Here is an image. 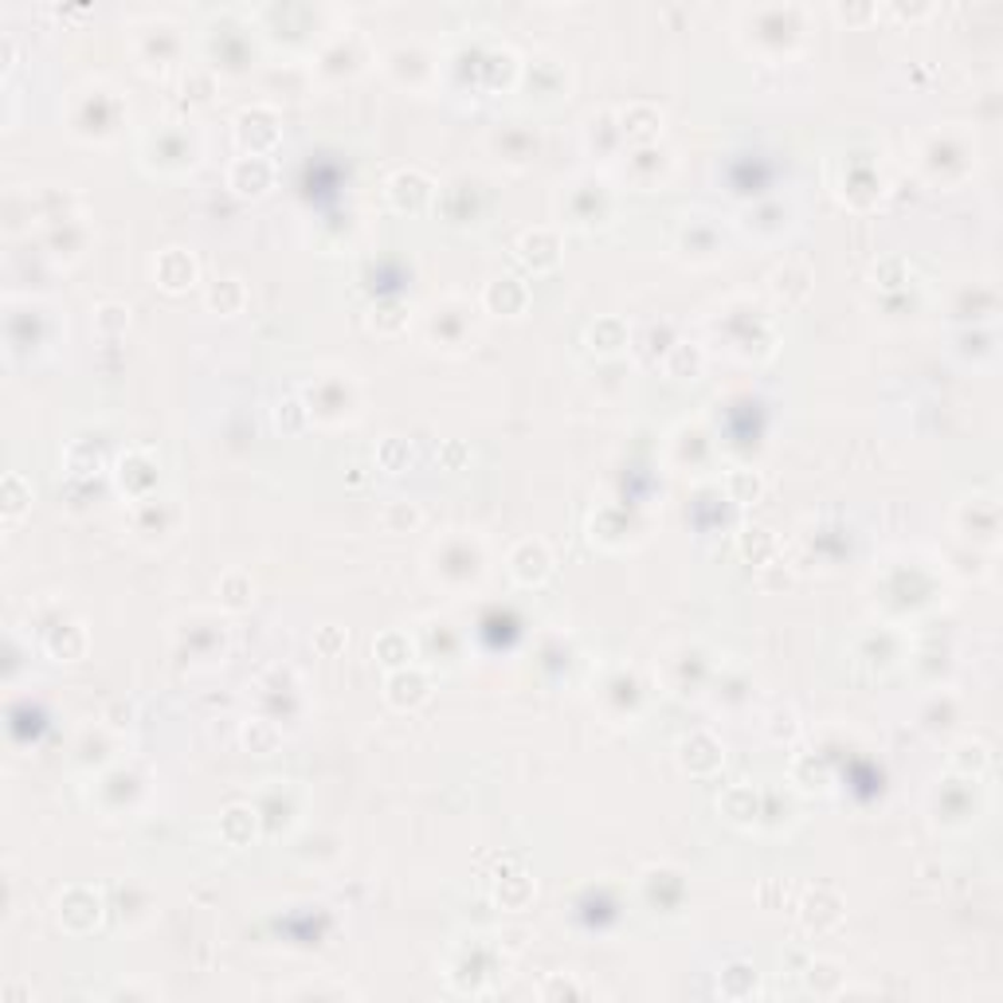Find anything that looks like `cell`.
Returning <instances> with one entry per match:
<instances>
[{"instance_id": "obj_38", "label": "cell", "mask_w": 1003, "mask_h": 1003, "mask_svg": "<svg viewBox=\"0 0 1003 1003\" xmlns=\"http://www.w3.org/2000/svg\"><path fill=\"white\" fill-rule=\"evenodd\" d=\"M722 812L730 823H741V828H753V823H761V796H756L753 788H730L722 796Z\"/></svg>"}, {"instance_id": "obj_32", "label": "cell", "mask_w": 1003, "mask_h": 1003, "mask_svg": "<svg viewBox=\"0 0 1003 1003\" xmlns=\"http://www.w3.org/2000/svg\"><path fill=\"white\" fill-rule=\"evenodd\" d=\"M153 274H158V282L166 287V291H184V287L197 282V259H192L189 251H181V248H169V251H161L158 255Z\"/></svg>"}, {"instance_id": "obj_17", "label": "cell", "mask_w": 1003, "mask_h": 1003, "mask_svg": "<svg viewBox=\"0 0 1003 1003\" xmlns=\"http://www.w3.org/2000/svg\"><path fill=\"white\" fill-rule=\"evenodd\" d=\"M59 925L67 929V933H91L94 925L102 921V897L94 894V890L87 886H71L63 897H59Z\"/></svg>"}, {"instance_id": "obj_34", "label": "cell", "mask_w": 1003, "mask_h": 1003, "mask_svg": "<svg viewBox=\"0 0 1003 1003\" xmlns=\"http://www.w3.org/2000/svg\"><path fill=\"white\" fill-rule=\"evenodd\" d=\"M604 702H628V718H635L639 710H643V702H648V686H643V679H639V671H631V666H623V671H615L612 679L604 682Z\"/></svg>"}, {"instance_id": "obj_14", "label": "cell", "mask_w": 1003, "mask_h": 1003, "mask_svg": "<svg viewBox=\"0 0 1003 1003\" xmlns=\"http://www.w3.org/2000/svg\"><path fill=\"white\" fill-rule=\"evenodd\" d=\"M181 525V506L173 498H141L133 506V533L141 541H169Z\"/></svg>"}, {"instance_id": "obj_21", "label": "cell", "mask_w": 1003, "mask_h": 1003, "mask_svg": "<svg viewBox=\"0 0 1003 1003\" xmlns=\"http://www.w3.org/2000/svg\"><path fill=\"white\" fill-rule=\"evenodd\" d=\"M549 572H553V556H549L545 541H522V545L510 553V576H514L522 589L545 584Z\"/></svg>"}, {"instance_id": "obj_42", "label": "cell", "mask_w": 1003, "mask_h": 1003, "mask_svg": "<svg viewBox=\"0 0 1003 1003\" xmlns=\"http://www.w3.org/2000/svg\"><path fill=\"white\" fill-rule=\"evenodd\" d=\"M243 299H248V291H243L240 279H217L208 287V307L220 310V314H235L243 307Z\"/></svg>"}, {"instance_id": "obj_23", "label": "cell", "mask_w": 1003, "mask_h": 1003, "mask_svg": "<svg viewBox=\"0 0 1003 1003\" xmlns=\"http://www.w3.org/2000/svg\"><path fill=\"white\" fill-rule=\"evenodd\" d=\"M679 761H682V769H686L690 776H713V772L722 769V761H725L722 741L713 738V733H705V730L690 733V738L682 741V749H679Z\"/></svg>"}, {"instance_id": "obj_12", "label": "cell", "mask_w": 1003, "mask_h": 1003, "mask_svg": "<svg viewBox=\"0 0 1003 1003\" xmlns=\"http://www.w3.org/2000/svg\"><path fill=\"white\" fill-rule=\"evenodd\" d=\"M976 812H980L976 776L945 780V784L937 788V796H933V815H937V823H945V828H964V823L976 820Z\"/></svg>"}, {"instance_id": "obj_25", "label": "cell", "mask_w": 1003, "mask_h": 1003, "mask_svg": "<svg viewBox=\"0 0 1003 1003\" xmlns=\"http://www.w3.org/2000/svg\"><path fill=\"white\" fill-rule=\"evenodd\" d=\"M384 694H389V702L397 705V710H415V705H423L432 698V679H428L415 663L400 666V671H392L389 682H384Z\"/></svg>"}, {"instance_id": "obj_6", "label": "cell", "mask_w": 1003, "mask_h": 1003, "mask_svg": "<svg viewBox=\"0 0 1003 1003\" xmlns=\"http://www.w3.org/2000/svg\"><path fill=\"white\" fill-rule=\"evenodd\" d=\"M302 400H307V412L310 420L318 423H341L349 420V415L357 412V384L345 377H318L314 384H307V392H302Z\"/></svg>"}, {"instance_id": "obj_46", "label": "cell", "mask_w": 1003, "mask_h": 1003, "mask_svg": "<svg viewBox=\"0 0 1003 1003\" xmlns=\"http://www.w3.org/2000/svg\"><path fill=\"white\" fill-rule=\"evenodd\" d=\"M666 373L671 377H698L702 373V349H690L686 341H674L666 353Z\"/></svg>"}, {"instance_id": "obj_30", "label": "cell", "mask_w": 1003, "mask_h": 1003, "mask_svg": "<svg viewBox=\"0 0 1003 1003\" xmlns=\"http://www.w3.org/2000/svg\"><path fill=\"white\" fill-rule=\"evenodd\" d=\"M482 302H487L490 314L518 318V314H525V307H530V287L518 279H494L487 287V294H482Z\"/></svg>"}, {"instance_id": "obj_13", "label": "cell", "mask_w": 1003, "mask_h": 1003, "mask_svg": "<svg viewBox=\"0 0 1003 1003\" xmlns=\"http://www.w3.org/2000/svg\"><path fill=\"white\" fill-rule=\"evenodd\" d=\"M482 197H487V189H482L479 177H471V173L451 177L440 192L443 217H448L451 224H474V220L482 217Z\"/></svg>"}, {"instance_id": "obj_47", "label": "cell", "mask_w": 1003, "mask_h": 1003, "mask_svg": "<svg viewBox=\"0 0 1003 1003\" xmlns=\"http://www.w3.org/2000/svg\"><path fill=\"white\" fill-rule=\"evenodd\" d=\"M987 761H992V756H987V749L980 745V741H964V745H956V753H953V769L961 772V776H980V772L987 769Z\"/></svg>"}, {"instance_id": "obj_9", "label": "cell", "mask_w": 1003, "mask_h": 1003, "mask_svg": "<svg viewBox=\"0 0 1003 1003\" xmlns=\"http://www.w3.org/2000/svg\"><path fill=\"white\" fill-rule=\"evenodd\" d=\"M208 56H212V67L217 71H228V76H243L248 67H255V40H251L248 28H235V24H224V28H212L208 32Z\"/></svg>"}, {"instance_id": "obj_29", "label": "cell", "mask_w": 1003, "mask_h": 1003, "mask_svg": "<svg viewBox=\"0 0 1003 1003\" xmlns=\"http://www.w3.org/2000/svg\"><path fill=\"white\" fill-rule=\"evenodd\" d=\"M620 130L623 141H631V146H655L659 133H663V114L648 102H635V107L620 110Z\"/></svg>"}, {"instance_id": "obj_19", "label": "cell", "mask_w": 1003, "mask_h": 1003, "mask_svg": "<svg viewBox=\"0 0 1003 1003\" xmlns=\"http://www.w3.org/2000/svg\"><path fill=\"white\" fill-rule=\"evenodd\" d=\"M956 530L969 541H976V545H995V538H1000V506H995V498L964 502L961 514H956Z\"/></svg>"}, {"instance_id": "obj_31", "label": "cell", "mask_w": 1003, "mask_h": 1003, "mask_svg": "<svg viewBox=\"0 0 1003 1003\" xmlns=\"http://www.w3.org/2000/svg\"><path fill=\"white\" fill-rule=\"evenodd\" d=\"M518 255H522V263H530L533 271H553L556 259H561V240H556V232H549V228H533V232H525L522 240H518Z\"/></svg>"}, {"instance_id": "obj_44", "label": "cell", "mask_w": 1003, "mask_h": 1003, "mask_svg": "<svg viewBox=\"0 0 1003 1003\" xmlns=\"http://www.w3.org/2000/svg\"><path fill=\"white\" fill-rule=\"evenodd\" d=\"M808 992L815 995H835L843 987V969L835 961H812L808 964Z\"/></svg>"}, {"instance_id": "obj_45", "label": "cell", "mask_w": 1003, "mask_h": 1003, "mask_svg": "<svg viewBox=\"0 0 1003 1003\" xmlns=\"http://www.w3.org/2000/svg\"><path fill=\"white\" fill-rule=\"evenodd\" d=\"M28 502H32V487L17 471L4 474V522H17L28 510Z\"/></svg>"}, {"instance_id": "obj_39", "label": "cell", "mask_w": 1003, "mask_h": 1003, "mask_svg": "<svg viewBox=\"0 0 1003 1003\" xmlns=\"http://www.w3.org/2000/svg\"><path fill=\"white\" fill-rule=\"evenodd\" d=\"M373 651H377V659L389 666V671L412 666V659H415V643H412L408 631H384V635H377Z\"/></svg>"}, {"instance_id": "obj_22", "label": "cell", "mask_w": 1003, "mask_h": 1003, "mask_svg": "<svg viewBox=\"0 0 1003 1003\" xmlns=\"http://www.w3.org/2000/svg\"><path fill=\"white\" fill-rule=\"evenodd\" d=\"M138 56L146 67H169L177 56H181V36L169 20H158V24H146L138 32Z\"/></svg>"}, {"instance_id": "obj_37", "label": "cell", "mask_w": 1003, "mask_h": 1003, "mask_svg": "<svg viewBox=\"0 0 1003 1003\" xmlns=\"http://www.w3.org/2000/svg\"><path fill=\"white\" fill-rule=\"evenodd\" d=\"M584 341L592 345V353L615 357V353H623V349H628V325H623L620 318H600V322L589 325Z\"/></svg>"}, {"instance_id": "obj_4", "label": "cell", "mask_w": 1003, "mask_h": 1003, "mask_svg": "<svg viewBox=\"0 0 1003 1003\" xmlns=\"http://www.w3.org/2000/svg\"><path fill=\"white\" fill-rule=\"evenodd\" d=\"M921 169L933 184H956L972 173V146L964 133L937 130L921 146Z\"/></svg>"}, {"instance_id": "obj_3", "label": "cell", "mask_w": 1003, "mask_h": 1003, "mask_svg": "<svg viewBox=\"0 0 1003 1003\" xmlns=\"http://www.w3.org/2000/svg\"><path fill=\"white\" fill-rule=\"evenodd\" d=\"M615 212V197L608 189L604 177L584 173L569 184L564 192V224L581 228V232H592V228H604Z\"/></svg>"}, {"instance_id": "obj_27", "label": "cell", "mask_w": 1003, "mask_h": 1003, "mask_svg": "<svg viewBox=\"0 0 1003 1003\" xmlns=\"http://www.w3.org/2000/svg\"><path fill=\"white\" fill-rule=\"evenodd\" d=\"M43 648L59 663H79L87 655V628L79 620H56L43 628Z\"/></svg>"}, {"instance_id": "obj_24", "label": "cell", "mask_w": 1003, "mask_h": 1003, "mask_svg": "<svg viewBox=\"0 0 1003 1003\" xmlns=\"http://www.w3.org/2000/svg\"><path fill=\"white\" fill-rule=\"evenodd\" d=\"M158 463H153L146 451H126L122 463H118V482H122L126 498H133V502H141V498H153V490H158Z\"/></svg>"}, {"instance_id": "obj_16", "label": "cell", "mask_w": 1003, "mask_h": 1003, "mask_svg": "<svg viewBox=\"0 0 1003 1003\" xmlns=\"http://www.w3.org/2000/svg\"><path fill=\"white\" fill-rule=\"evenodd\" d=\"M639 894H643V902H648L651 910L674 913L682 902H686V879H682V871H674V866H648L643 879H639Z\"/></svg>"}, {"instance_id": "obj_5", "label": "cell", "mask_w": 1003, "mask_h": 1003, "mask_svg": "<svg viewBox=\"0 0 1003 1003\" xmlns=\"http://www.w3.org/2000/svg\"><path fill=\"white\" fill-rule=\"evenodd\" d=\"M197 153L200 146L189 133V126H161L141 141V158L158 173H184V169L197 166Z\"/></svg>"}, {"instance_id": "obj_43", "label": "cell", "mask_w": 1003, "mask_h": 1003, "mask_svg": "<svg viewBox=\"0 0 1003 1003\" xmlns=\"http://www.w3.org/2000/svg\"><path fill=\"white\" fill-rule=\"evenodd\" d=\"M820 917H828V929L835 925L839 917H843V902H839L831 890H815V894L808 897V910H804L808 929H815V933H820Z\"/></svg>"}, {"instance_id": "obj_40", "label": "cell", "mask_w": 1003, "mask_h": 1003, "mask_svg": "<svg viewBox=\"0 0 1003 1003\" xmlns=\"http://www.w3.org/2000/svg\"><path fill=\"white\" fill-rule=\"evenodd\" d=\"M243 745L251 749V753H259V756H271L274 749L282 745V730H279V722H274V718H251L248 725H243Z\"/></svg>"}, {"instance_id": "obj_8", "label": "cell", "mask_w": 1003, "mask_h": 1003, "mask_svg": "<svg viewBox=\"0 0 1003 1003\" xmlns=\"http://www.w3.org/2000/svg\"><path fill=\"white\" fill-rule=\"evenodd\" d=\"M369 63V40L361 32H345V36H330L318 51L314 67L322 79H353L357 71H365Z\"/></svg>"}, {"instance_id": "obj_10", "label": "cell", "mask_w": 1003, "mask_h": 1003, "mask_svg": "<svg viewBox=\"0 0 1003 1003\" xmlns=\"http://www.w3.org/2000/svg\"><path fill=\"white\" fill-rule=\"evenodd\" d=\"M177 648H181V655L208 659V663L224 659V651H228L224 620H217V615H208V612H197L192 620H184L181 628H177Z\"/></svg>"}, {"instance_id": "obj_11", "label": "cell", "mask_w": 1003, "mask_h": 1003, "mask_svg": "<svg viewBox=\"0 0 1003 1003\" xmlns=\"http://www.w3.org/2000/svg\"><path fill=\"white\" fill-rule=\"evenodd\" d=\"M804 12L800 9H761L753 12V40L756 48H764V40H772V56H788V51L796 48L804 40Z\"/></svg>"}, {"instance_id": "obj_18", "label": "cell", "mask_w": 1003, "mask_h": 1003, "mask_svg": "<svg viewBox=\"0 0 1003 1003\" xmlns=\"http://www.w3.org/2000/svg\"><path fill=\"white\" fill-rule=\"evenodd\" d=\"M274 184V166L267 158H255V153H243L232 169H228V189L243 200H259L267 197Z\"/></svg>"}, {"instance_id": "obj_35", "label": "cell", "mask_w": 1003, "mask_h": 1003, "mask_svg": "<svg viewBox=\"0 0 1003 1003\" xmlns=\"http://www.w3.org/2000/svg\"><path fill=\"white\" fill-rule=\"evenodd\" d=\"M679 248L686 251L690 259H718V251H722V235H718V228L710 224V220H690L686 228L679 232Z\"/></svg>"}, {"instance_id": "obj_28", "label": "cell", "mask_w": 1003, "mask_h": 1003, "mask_svg": "<svg viewBox=\"0 0 1003 1003\" xmlns=\"http://www.w3.org/2000/svg\"><path fill=\"white\" fill-rule=\"evenodd\" d=\"M666 173H671V153L659 150V146H635L628 153V177L639 189H659Z\"/></svg>"}, {"instance_id": "obj_49", "label": "cell", "mask_w": 1003, "mask_h": 1003, "mask_svg": "<svg viewBox=\"0 0 1003 1003\" xmlns=\"http://www.w3.org/2000/svg\"><path fill=\"white\" fill-rule=\"evenodd\" d=\"M220 600H224V608H232V612L248 608L251 604V581L243 576V572H228L224 581H220Z\"/></svg>"}, {"instance_id": "obj_2", "label": "cell", "mask_w": 1003, "mask_h": 1003, "mask_svg": "<svg viewBox=\"0 0 1003 1003\" xmlns=\"http://www.w3.org/2000/svg\"><path fill=\"white\" fill-rule=\"evenodd\" d=\"M432 576L443 584V589L467 592L487 576V553H482V541L471 538V533H451L440 545L432 549Z\"/></svg>"}, {"instance_id": "obj_33", "label": "cell", "mask_w": 1003, "mask_h": 1003, "mask_svg": "<svg viewBox=\"0 0 1003 1003\" xmlns=\"http://www.w3.org/2000/svg\"><path fill=\"white\" fill-rule=\"evenodd\" d=\"M589 150L596 153V158H615L623 146V130H620V114H612V110H600V114L589 118Z\"/></svg>"}, {"instance_id": "obj_52", "label": "cell", "mask_w": 1003, "mask_h": 1003, "mask_svg": "<svg viewBox=\"0 0 1003 1003\" xmlns=\"http://www.w3.org/2000/svg\"><path fill=\"white\" fill-rule=\"evenodd\" d=\"M725 487L733 490V502H753V498L761 494V479H756L753 471H733L730 479H725Z\"/></svg>"}, {"instance_id": "obj_1", "label": "cell", "mask_w": 1003, "mask_h": 1003, "mask_svg": "<svg viewBox=\"0 0 1003 1003\" xmlns=\"http://www.w3.org/2000/svg\"><path fill=\"white\" fill-rule=\"evenodd\" d=\"M122 99L102 83L83 87L67 102V130L76 133L79 141H110L118 133V126H122Z\"/></svg>"}, {"instance_id": "obj_53", "label": "cell", "mask_w": 1003, "mask_h": 1003, "mask_svg": "<svg viewBox=\"0 0 1003 1003\" xmlns=\"http://www.w3.org/2000/svg\"><path fill=\"white\" fill-rule=\"evenodd\" d=\"M94 322H99L102 333H118V330H126V325H130V314H126L122 307H102Z\"/></svg>"}, {"instance_id": "obj_20", "label": "cell", "mask_w": 1003, "mask_h": 1003, "mask_svg": "<svg viewBox=\"0 0 1003 1003\" xmlns=\"http://www.w3.org/2000/svg\"><path fill=\"white\" fill-rule=\"evenodd\" d=\"M384 71H389L400 87H423L435 76L432 59L423 56V48H415V43H397V48L384 56Z\"/></svg>"}, {"instance_id": "obj_41", "label": "cell", "mask_w": 1003, "mask_h": 1003, "mask_svg": "<svg viewBox=\"0 0 1003 1003\" xmlns=\"http://www.w3.org/2000/svg\"><path fill=\"white\" fill-rule=\"evenodd\" d=\"M780 212H784V204H776V200H764V204L749 208L745 228H749V232L761 235V240H772V235H780L788 228V220H772V217H780Z\"/></svg>"}, {"instance_id": "obj_15", "label": "cell", "mask_w": 1003, "mask_h": 1003, "mask_svg": "<svg viewBox=\"0 0 1003 1003\" xmlns=\"http://www.w3.org/2000/svg\"><path fill=\"white\" fill-rule=\"evenodd\" d=\"M235 138H240L243 153H255V158H267L274 141H279V110L259 102V107L243 110L235 118Z\"/></svg>"}, {"instance_id": "obj_36", "label": "cell", "mask_w": 1003, "mask_h": 1003, "mask_svg": "<svg viewBox=\"0 0 1003 1003\" xmlns=\"http://www.w3.org/2000/svg\"><path fill=\"white\" fill-rule=\"evenodd\" d=\"M255 831H259L255 804H232L224 815H220V835H224L232 846L251 843V839H255Z\"/></svg>"}, {"instance_id": "obj_55", "label": "cell", "mask_w": 1003, "mask_h": 1003, "mask_svg": "<svg viewBox=\"0 0 1003 1003\" xmlns=\"http://www.w3.org/2000/svg\"><path fill=\"white\" fill-rule=\"evenodd\" d=\"M397 518L408 525V530H412V525H420V510H415V506H389V510H384V525H389V530H397Z\"/></svg>"}, {"instance_id": "obj_48", "label": "cell", "mask_w": 1003, "mask_h": 1003, "mask_svg": "<svg viewBox=\"0 0 1003 1003\" xmlns=\"http://www.w3.org/2000/svg\"><path fill=\"white\" fill-rule=\"evenodd\" d=\"M530 897H533V882L525 879V874L502 879V886H498V905H502V910H525Z\"/></svg>"}, {"instance_id": "obj_7", "label": "cell", "mask_w": 1003, "mask_h": 1003, "mask_svg": "<svg viewBox=\"0 0 1003 1003\" xmlns=\"http://www.w3.org/2000/svg\"><path fill=\"white\" fill-rule=\"evenodd\" d=\"M474 310L467 307L463 299H448L435 302L432 314H428V341L435 349H448V353H463L474 341Z\"/></svg>"}, {"instance_id": "obj_51", "label": "cell", "mask_w": 1003, "mask_h": 1003, "mask_svg": "<svg viewBox=\"0 0 1003 1003\" xmlns=\"http://www.w3.org/2000/svg\"><path fill=\"white\" fill-rule=\"evenodd\" d=\"M506 141V158L514 161V166H522L525 158H533V150H538V141L530 138L525 130H506V133H498L494 146H502Z\"/></svg>"}, {"instance_id": "obj_50", "label": "cell", "mask_w": 1003, "mask_h": 1003, "mask_svg": "<svg viewBox=\"0 0 1003 1003\" xmlns=\"http://www.w3.org/2000/svg\"><path fill=\"white\" fill-rule=\"evenodd\" d=\"M404 302L400 299H381L377 302V310H373V325L381 333H397L400 325H408V314H404Z\"/></svg>"}, {"instance_id": "obj_26", "label": "cell", "mask_w": 1003, "mask_h": 1003, "mask_svg": "<svg viewBox=\"0 0 1003 1003\" xmlns=\"http://www.w3.org/2000/svg\"><path fill=\"white\" fill-rule=\"evenodd\" d=\"M432 197H435V184L420 169H400L389 181V204L397 212H423Z\"/></svg>"}, {"instance_id": "obj_54", "label": "cell", "mask_w": 1003, "mask_h": 1003, "mask_svg": "<svg viewBox=\"0 0 1003 1003\" xmlns=\"http://www.w3.org/2000/svg\"><path fill=\"white\" fill-rule=\"evenodd\" d=\"M541 995H545V1000H556V995H576V1000H581V995H589L584 992L581 984H572V980H561V976H553L549 980L545 987H541Z\"/></svg>"}]
</instances>
